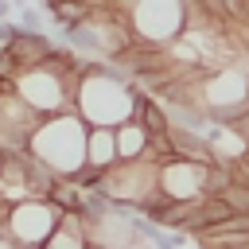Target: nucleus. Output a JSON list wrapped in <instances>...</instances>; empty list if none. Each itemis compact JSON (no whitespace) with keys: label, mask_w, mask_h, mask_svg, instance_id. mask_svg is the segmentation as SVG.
I'll return each mask as SVG.
<instances>
[{"label":"nucleus","mask_w":249,"mask_h":249,"mask_svg":"<svg viewBox=\"0 0 249 249\" xmlns=\"http://www.w3.org/2000/svg\"><path fill=\"white\" fill-rule=\"evenodd\" d=\"M140 89L105 62H86V70L74 82V113L86 128H121L136 121L140 109Z\"/></svg>","instance_id":"f257e3e1"},{"label":"nucleus","mask_w":249,"mask_h":249,"mask_svg":"<svg viewBox=\"0 0 249 249\" xmlns=\"http://www.w3.org/2000/svg\"><path fill=\"white\" fill-rule=\"evenodd\" d=\"M86 124L78 121V113H58V117H43L39 128L31 132L27 156L35 163H43L58 183H78V175L86 171Z\"/></svg>","instance_id":"f03ea898"},{"label":"nucleus","mask_w":249,"mask_h":249,"mask_svg":"<svg viewBox=\"0 0 249 249\" xmlns=\"http://www.w3.org/2000/svg\"><path fill=\"white\" fill-rule=\"evenodd\" d=\"M121 12L128 19L132 39L152 51H167L187 27V4H175V0H144V4H128Z\"/></svg>","instance_id":"7ed1b4c3"},{"label":"nucleus","mask_w":249,"mask_h":249,"mask_svg":"<svg viewBox=\"0 0 249 249\" xmlns=\"http://www.w3.org/2000/svg\"><path fill=\"white\" fill-rule=\"evenodd\" d=\"M58 222H62V214L47 198L16 202V206H8V237H4V245L8 249H43L47 237L58 230Z\"/></svg>","instance_id":"20e7f679"},{"label":"nucleus","mask_w":249,"mask_h":249,"mask_svg":"<svg viewBox=\"0 0 249 249\" xmlns=\"http://www.w3.org/2000/svg\"><path fill=\"white\" fill-rule=\"evenodd\" d=\"M206 167L210 163L167 160L156 167V187L167 202H202L206 198Z\"/></svg>","instance_id":"39448f33"},{"label":"nucleus","mask_w":249,"mask_h":249,"mask_svg":"<svg viewBox=\"0 0 249 249\" xmlns=\"http://www.w3.org/2000/svg\"><path fill=\"white\" fill-rule=\"evenodd\" d=\"M113 136H117V160L121 163H148V132H144V124H136V121H128V124H121V128H113Z\"/></svg>","instance_id":"423d86ee"},{"label":"nucleus","mask_w":249,"mask_h":249,"mask_svg":"<svg viewBox=\"0 0 249 249\" xmlns=\"http://www.w3.org/2000/svg\"><path fill=\"white\" fill-rule=\"evenodd\" d=\"M43 249H89V241H86V218L82 214H62L58 230L47 237Z\"/></svg>","instance_id":"0eeeda50"},{"label":"nucleus","mask_w":249,"mask_h":249,"mask_svg":"<svg viewBox=\"0 0 249 249\" xmlns=\"http://www.w3.org/2000/svg\"><path fill=\"white\" fill-rule=\"evenodd\" d=\"M8 19H12V4H8V0H0V23H8Z\"/></svg>","instance_id":"6e6552de"}]
</instances>
